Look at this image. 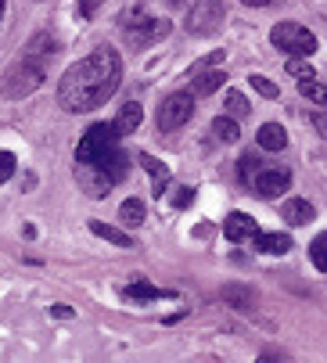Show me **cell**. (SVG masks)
<instances>
[{
    "label": "cell",
    "mask_w": 327,
    "mask_h": 363,
    "mask_svg": "<svg viewBox=\"0 0 327 363\" xmlns=\"http://www.w3.org/2000/svg\"><path fill=\"white\" fill-rule=\"evenodd\" d=\"M281 216H284L292 227H306V223H313L316 209H313L306 198H288V201L281 205Z\"/></svg>",
    "instance_id": "obj_14"
},
{
    "label": "cell",
    "mask_w": 327,
    "mask_h": 363,
    "mask_svg": "<svg viewBox=\"0 0 327 363\" xmlns=\"http://www.w3.org/2000/svg\"><path fill=\"white\" fill-rule=\"evenodd\" d=\"M262 359H284V352H281V349H266Z\"/></svg>",
    "instance_id": "obj_34"
},
{
    "label": "cell",
    "mask_w": 327,
    "mask_h": 363,
    "mask_svg": "<svg viewBox=\"0 0 327 363\" xmlns=\"http://www.w3.org/2000/svg\"><path fill=\"white\" fill-rule=\"evenodd\" d=\"M119 220H123L126 227H137V223H144V201H137V198H126V201L119 205Z\"/></svg>",
    "instance_id": "obj_23"
},
{
    "label": "cell",
    "mask_w": 327,
    "mask_h": 363,
    "mask_svg": "<svg viewBox=\"0 0 327 363\" xmlns=\"http://www.w3.org/2000/svg\"><path fill=\"white\" fill-rule=\"evenodd\" d=\"M223 298H227L234 309H241V313H252V302H255V295H252L248 288H238V284L223 288Z\"/></svg>",
    "instance_id": "obj_22"
},
{
    "label": "cell",
    "mask_w": 327,
    "mask_h": 363,
    "mask_svg": "<svg viewBox=\"0 0 327 363\" xmlns=\"http://www.w3.org/2000/svg\"><path fill=\"white\" fill-rule=\"evenodd\" d=\"M119 83H123V58L112 47H94L87 58L65 69L58 83V105L72 116L94 112L108 105V97L119 90Z\"/></svg>",
    "instance_id": "obj_1"
},
{
    "label": "cell",
    "mask_w": 327,
    "mask_h": 363,
    "mask_svg": "<svg viewBox=\"0 0 327 363\" xmlns=\"http://www.w3.org/2000/svg\"><path fill=\"white\" fill-rule=\"evenodd\" d=\"M191 198H194V191H191V187H180V191H177V198H173V205H177V209H187Z\"/></svg>",
    "instance_id": "obj_31"
},
{
    "label": "cell",
    "mask_w": 327,
    "mask_h": 363,
    "mask_svg": "<svg viewBox=\"0 0 327 363\" xmlns=\"http://www.w3.org/2000/svg\"><path fill=\"white\" fill-rule=\"evenodd\" d=\"M43 86V65L36 62V58H26V62H18V65H11L8 72H4V83H0V94L4 97H29L33 90H40Z\"/></svg>",
    "instance_id": "obj_3"
},
{
    "label": "cell",
    "mask_w": 327,
    "mask_h": 363,
    "mask_svg": "<svg viewBox=\"0 0 327 363\" xmlns=\"http://www.w3.org/2000/svg\"><path fill=\"white\" fill-rule=\"evenodd\" d=\"M255 140H259L262 151H284V147H288V133H284L281 123H262Z\"/></svg>",
    "instance_id": "obj_16"
},
{
    "label": "cell",
    "mask_w": 327,
    "mask_h": 363,
    "mask_svg": "<svg viewBox=\"0 0 327 363\" xmlns=\"http://www.w3.org/2000/svg\"><path fill=\"white\" fill-rule=\"evenodd\" d=\"M140 123H144V108L137 105V101H126V105L119 108V116H116V130L119 133H137Z\"/></svg>",
    "instance_id": "obj_18"
},
{
    "label": "cell",
    "mask_w": 327,
    "mask_h": 363,
    "mask_svg": "<svg viewBox=\"0 0 327 363\" xmlns=\"http://www.w3.org/2000/svg\"><path fill=\"white\" fill-rule=\"evenodd\" d=\"M137 162H140V169L151 177V194H155V198H166V184H170L166 162H158L155 155H148V151H137Z\"/></svg>",
    "instance_id": "obj_10"
},
{
    "label": "cell",
    "mask_w": 327,
    "mask_h": 363,
    "mask_svg": "<svg viewBox=\"0 0 327 363\" xmlns=\"http://www.w3.org/2000/svg\"><path fill=\"white\" fill-rule=\"evenodd\" d=\"M15 166H18V159H15V155H11V151H0V184H4V180H11Z\"/></svg>",
    "instance_id": "obj_29"
},
{
    "label": "cell",
    "mask_w": 327,
    "mask_h": 363,
    "mask_svg": "<svg viewBox=\"0 0 327 363\" xmlns=\"http://www.w3.org/2000/svg\"><path fill=\"white\" fill-rule=\"evenodd\" d=\"M191 116H194V94H170L158 108V130L177 133L191 123Z\"/></svg>",
    "instance_id": "obj_6"
},
{
    "label": "cell",
    "mask_w": 327,
    "mask_h": 363,
    "mask_svg": "<svg viewBox=\"0 0 327 363\" xmlns=\"http://www.w3.org/2000/svg\"><path fill=\"white\" fill-rule=\"evenodd\" d=\"M166 36H170V22L166 18H140L137 15V22H126V43L137 47V50L166 40Z\"/></svg>",
    "instance_id": "obj_7"
},
{
    "label": "cell",
    "mask_w": 327,
    "mask_h": 363,
    "mask_svg": "<svg viewBox=\"0 0 327 363\" xmlns=\"http://www.w3.org/2000/svg\"><path fill=\"white\" fill-rule=\"evenodd\" d=\"M288 76H295V79H313L316 72H313V65H309V58H288Z\"/></svg>",
    "instance_id": "obj_27"
},
{
    "label": "cell",
    "mask_w": 327,
    "mask_h": 363,
    "mask_svg": "<svg viewBox=\"0 0 327 363\" xmlns=\"http://www.w3.org/2000/svg\"><path fill=\"white\" fill-rule=\"evenodd\" d=\"M170 295H173V291L155 288V284H148L144 277H133V284L123 288V298H130V302H158V298H170Z\"/></svg>",
    "instance_id": "obj_12"
},
{
    "label": "cell",
    "mask_w": 327,
    "mask_h": 363,
    "mask_svg": "<svg viewBox=\"0 0 327 363\" xmlns=\"http://www.w3.org/2000/svg\"><path fill=\"white\" fill-rule=\"evenodd\" d=\"M0 15H4V0H0Z\"/></svg>",
    "instance_id": "obj_36"
},
{
    "label": "cell",
    "mask_w": 327,
    "mask_h": 363,
    "mask_svg": "<svg viewBox=\"0 0 327 363\" xmlns=\"http://www.w3.org/2000/svg\"><path fill=\"white\" fill-rule=\"evenodd\" d=\"M252 234H255V220H252V216H245V213H231V216L223 220V238H227V241L238 245V241H248Z\"/></svg>",
    "instance_id": "obj_13"
},
{
    "label": "cell",
    "mask_w": 327,
    "mask_h": 363,
    "mask_svg": "<svg viewBox=\"0 0 327 363\" xmlns=\"http://www.w3.org/2000/svg\"><path fill=\"white\" fill-rule=\"evenodd\" d=\"M252 241H255V252H266V255H284V252H292V238L288 234H281V230H274V234H252Z\"/></svg>",
    "instance_id": "obj_15"
},
{
    "label": "cell",
    "mask_w": 327,
    "mask_h": 363,
    "mask_svg": "<svg viewBox=\"0 0 327 363\" xmlns=\"http://www.w3.org/2000/svg\"><path fill=\"white\" fill-rule=\"evenodd\" d=\"M309 259H313V267L327 274V234H320L313 245H309Z\"/></svg>",
    "instance_id": "obj_26"
},
{
    "label": "cell",
    "mask_w": 327,
    "mask_h": 363,
    "mask_svg": "<svg viewBox=\"0 0 327 363\" xmlns=\"http://www.w3.org/2000/svg\"><path fill=\"white\" fill-rule=\"evenodd\" d=\"M58 50V40H54L50 33H36L29 43H26V55L29 58H47V55H54Z\"/></svg>",
    "instance_id": "obj_20"
},
{
    "label": "cell",
    "mask_w": 327,
    "mask_h": 363,
    "mask_svg": "<svg viewBox=\"0 0 327 363\" xmlns=\"http://www.w3.org/2000/svg\"><path fill=\"white\" fill-rule=\"evenodd\" d=\"M212 137L220 140V144H234V140L241 137L238 119H234V116H216V119H212Z\"/></svg>",
    "instance_id": "obj_19"
},
{
    "label": "cell",
    "mask_w": 327,
    "mask_h": 363,
    "mask_svg": "<svg viewBox=\"0 0 327 363\" xmlns=\"http://www.w3.org/2000/svg\"><path fill=\"white\" fill-rule=\"evenodd\" d=\"M252 187H255L259 198H277V194H284V191L292 187V173H288V169H277V166H270V169L262 166V169L255 173Z\"/></svg>",
    "instance_id": "obj_9"
},
{
    "label": "cell",
    "mask_w": 327,
    "mask_h": 363,
    "mask_svg": "<svg viewBox=\"0 0 327 363\" xmlns=\"http://www.w3.org/2000/svg\"><path fill=\"white\" fill-rule=\"evenodd\" d=\"M241 4H245V8H266L270 0H241Z\"/></svg>",
    "instance_id": "obj_35"
},
{
    "label": "cell",
    "mask_w": 327,
    "mask_h": 363,
    "mask_svg": "<svg viewBox=\"0 0 327 363\" xmlns=\"http://www.w3.org/2000/svg\"><path fill=\"white\" fill-rule=\"evenodd\" d=\"M313 126H316V133L327 140V112H313Z\"/></svg>",
    "instance_id": "obj_33"
},
{
    "label": "cell",
    "mask_w": 327,
    "mask_h": 363,
    "mask_svg": "<svg viewBox=\"0 0 327 363\" xmlns=\"http://www.w3.org/2000/svg\"><path fill=\"white\" fill-rule=\"evenodd\" d=\"M76 184H79V191H83L87 198H94V201L108 198V191L116 187V180L108 177L101 166H94V162H76Z\"/></svg>",
    "instance_id": "obj_8"
},
{
    "label": "cell",
    "mask_w": 327,
    "mask_h": 363,
    "mask_svg": "<svg viewBox=\"0 0 327 363\" xmlns=\"http://www.w3.org/2000/svg\"><path fill=\"white\" fill-rule=\"evenodd\" d=\"M50 317L69 320V317H72V306H65V302H54V306H50Z\"/></svg>",
    "instance_id": "obj_32"
},
{
    "label": "cell",
    "mask_w": 327,
    "mask_h": 363,
    "mask_svg": "<svg viewBox=\"0 0 327 363\" xmlns=\"http://www.w3.org/2000/svg\"><path fill=\"white\" fill-rule=\"evenodd\" d=\"M259 169H262V162L255 159L252 151H248V155H241V159H238V177H241V184H252Z\"/></svg>",
    "instance_id": "obj_25"
},
{
    "label": "cell",
    "mask_w": 327,
    "mask_h": 363,
    "mask_svg": "<svg viewBox=\"0 0 327 363\" xmlns=\"http://www.w3.org/2000/svg\"><path fill=\"white\" fill-rule=\"evenodd\" d=\"M270 43H274L277 50H284V55H292V58H309L316 50V36L306 26H299V22L274 26V29H270Z\"/></svg>",
    "instance_id": "obj_4"
},
{
    "label": "cell",
    "mask_w": 327,
    "mask_h": 363,
    "mask_svg": "<svg viewBox=\"0 0 327 363\" xmlns=\"http://www.w3.org/2000/svg\"><path fill=\"white\" fill-rule=\"evenodd\" d=\"M227 22V8L223 0H198V4L187 11V33L191 36H212L220 33Z\"/></svg>",
    "instance_id": "obj_5"
},
{
    "label": "cell",
    "mask_w": 327,
    "mask_h": 363,
    "mask_svg": "<svg viewBox=\"0 0 327 363\" xmlns=\"http://www.w3.org/2000/svg\"><path fill=\"white\" fill-rule=\"evenodd\" d=\"M223 72L220 69H198L194 76H191V90L187 94H194V97H209V94H216V90H220L223 86Z\"/></svg>",
    "instance_id": "obj_11"
},
{
    "label": "cell",
    "mask_w": 327,
    "mask_h": 363,
    "mask_svg": "<svg viewBox=\"0 0 327 363\" xmlns=\"http://www.w3.org/2000/svg\"><path fill=\"white\" fill-rule=\"evenodd\" d=\"M223 108H227V116H234V119H241V116H248V112H252L248 97H245V94H238V90H227Z\"/></svg>",
    "instance_id": "obj_24"
},
{
    "label": "cell",
    "mask_w": 327,
    "mask_h": 363,
    "mask_svg": "<svg viewBox=\"0 0 327 363\" xmlns=\"http://www.w3.org/2000/svg\"><path fill=\"white\" fill-rule=\"evenodd\" d=\"M299 94H302V97H309L313 105L327 108V83H320L316 76H313V79H299Z\"/></svg>",
    "instance_id": "obj_21"
},
{
    "label": "cell",
    "mask_w": 327,
    "mask_h": 363,
    "mask_svg": "<svg viewBox=\"0 0 327 363\" xmlns=\"http://www.w3.org/2000/svg\"><path fill=\"white\" fill-rule=\"evenodd\" d=\"M90 234H97V238H101V241H108V245L133 248V238H130L126 230H119V227H112V223H104V220H90Z\"/></svg>",
    "instance_id": "obj_17"
},
{
    "label": "cell",
    "mask_w": 327,
    "mask_h": 363,
    "mask_svg": "<svg viewBox=\"0 0 327 363\" xmlns=\"http://www.w3.org/2000/svg\"><path fill=\"white\" fill-rule=\"evenodd\" d=\"M101 4H104V0H79V8H76V11H79V18H94Z\"/></svg>",
    "instance_id": "obj_30"
},
{
    "label": "cell",
    "mask_w": 327,
    "mask_h": 363,
    "mask_svg": "<svg viewBox=\"0 0 327 363\" xmlns=\"http://www.w3.org/2000/svg\"><path fill=\"white\" fill-rule=\"evenodd\" d=\"M119 137L123 133L116 130V123H94L76 144V162H94L119 184L130 173V155L119 147Z\"/></svg>",
    "instance_id": "obj_2"
},
{
    "label": "cell",
    "mask_w": 327,
    "mask_h": 363,
    "mask_svg": "<svg viewBox=\"0 0 327 363\" xmlns=\"http://www.w3.org/2000/svg\"><path fill=\"white\" fill-rule=\"evenodd\" d=\"M248 79H252V90H255V94H262V97H270V101H274V97L281 94V90H277V83H270V79H266V76H259V72H255V76H248Z\"/></svg>",
    "instance_id": "obj_28"
}]
</instances>
